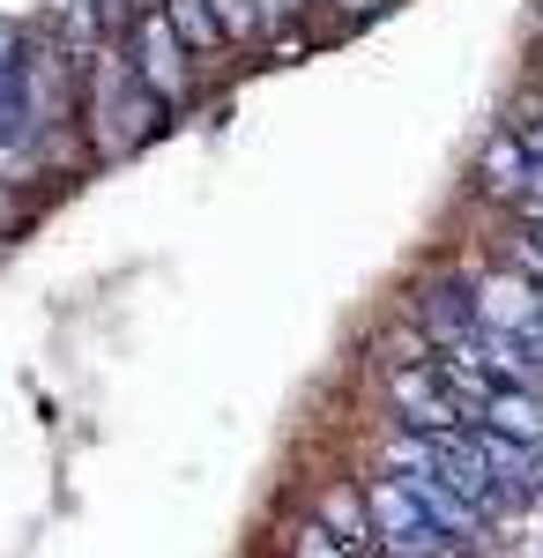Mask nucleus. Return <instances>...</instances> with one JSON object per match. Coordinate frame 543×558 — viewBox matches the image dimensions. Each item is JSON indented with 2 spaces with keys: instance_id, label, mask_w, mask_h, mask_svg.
Listing matches in <instances>:
<instances>
[{
  "instance_id": "nucleus-12",
  "label": "nucleus",
  "mask_w": 543,
  "mask_h": 558,
  "mask_svg": "<svg viewBox=\"0 0 543 558\" xmlns=\"http://www.w3.org/2000/svg\"><path fill=\"white\" fill-rule=\"evenodd\" d=\"M283 551H291V558H358L350 544H342V536H328L321 521H298L291 536H283Z\"/></svg>"
},
{
  "instance_id": "nucleus-8",
  "label": "nucleus",
  "mask_w": 543,
  "mask_h": 558,
  "mask_svg": "<svg viewBox=\"0 0 543 558\" xmlns=\"http://www.w3.org/2000/svg\"><path fill=\"white\" fill-rule=\"evenodd\" d=\"M476 194L499 202V209H514V202L529 194V149H521L514 128H499L492 142H484V157H476Z\"/></svg>"
},
{
  "instance_id": "nucleus-6",
  "label": "nucleus",
  "mask_w": 543,
  "mask_h": 558,
  "mask_svg": "<svg viewBox=\"0 0 543 558\" xmlns=\"http://www.w3.org/2000/svg\"><path fill=\"white\" fill-rule=\"evenodd\" d=\"M410 320H418V328H424V336H432L439 350L469 343V328H476V305H469V276H461V283L432 276V283L418 291V313H410Z\"/></svg>"
},
{
  "instance_id": "nucleus-18",
  "label": "nucleus",
  "mask_w": 543,
  "mask_h": 558,
  "mask_svg": "<svg viewBox=\"0 0 543 558\" xmlns=\"http://www.w3.org/2000/svg\"><path fill=\"white\" fill-rule=\"evenodd\" d=\"M536 305H543V283H536Z\"/></svg>"
},
{
  "instance_id": "nucleus-11",
  "label": "nucleus",
  "mask_w": 543,
  "mask_h": 558,
  "mask_svg": "<svg viewBox=\"0 0 543 558\" xmlns=\"http://www.w3.org/2000/svg\"><path fill=\"white\" fill-rule=\"evenodd\" d=\"M373 350L387 357V373H402V365H432V357H439V343L424 336L418 320H395V328H387V336H379Z\"/></svg>"
},
{
  "instance_id": "nucleus-14",
  "label": "nucleus",
  "mask_w": 543,
  "mask_h": 558,
  "mask_svg": "<svg viewBox=\"0 0 543 558\" xmlns=\"http://www.w3.org/2000/svg\"><path fill=\"white\" fill-rule=\"evenodd\" d=\"M506 268L529 276V283H543V223H521V231L506 239Z\"/></svg>"
},
{
  "instance_id": "nucleus-13",
  "label": "nucleus",
  "mask_w": 543,
  "mask_h": 558,
  "mask_svg": "<svg viewBox=\"0 0 543 558\" xmlns=\"http://www.w3.org/2000/svg\"><path fill=\"white\" fill-rule=\"evenodd\" d=\"M313 8H321V0H253V15H261V45L283 38V31H298Z\"/></svg>"
},
{
  "instance_id": "nucleus-17",
  "label": "nucleus",
  "mask_w": 543,
  "mask_h": 558,
  "mask_svg": "<svg viewBox=\"0 0 543 558\" xmlns=\"http://www.w3.org/2000/svg\"><path fill=\"white\" fill-rule=\"evenodd\" d=\"M268 52H276V60H298V52H305V31H283V38H268Z\"/></svg>"
},
{
  "instance_id": "nucleus-5",
  "label": "nucleus",
  "mask_w": 543,
  "mask_h": 558,
  "mask_svg": "<svg viewBox=\"0 0 543 558\" xmlns=\"http://www.w3.org/2000/svg\"><path fill=\"white\" fill-rule=\"evenodd\" d=\"M313 521L328 529V536H342L358 558H379V536H373V507H365V484H350V476H335V484H321V499H313Z\"/></svg>"
},
{
  "instance_id": "nucleus-15",
  "label": "nucleus",
  "mask_w": 543,
  "mask_h": 558,
  "mask_svg": "<svg viewBox=\"0 0 543 558\" xmlns=\"http://www.w3.org/2000/svg\"><path fill=\"white\" fill-rule=\"evenodd\" d=\"M216 23H224V38L231 45H261V15H253V0H209Z\"/></svg>"
},
{
  "instance_id": "nucleus-10",
  "label": "nucleus",
  "mask_w": 543,
  "mask_h": 558,
  "mask_svg": "<svg viewBox=\"0 0 543 558\" xmlns=\"http://www.w3.org/2000/svg\"><path fill=\"white\" fill-rule=\"evenodd\" d=\"M165 15H171V31L186 38V52H224V45H231L209 0H165Z\"/></svg>"
},
{
  "instance_id": "nucleus-1",
  "label": "nucleus",
  "mask_w": 543,
  "mask_h": 558,
  "mask_svg": "<svg viewBox=\"0 0 543 558\" xmlns=\"http://www.w3.org/2000/svg\"><path fill=\"white\" fill-rule=\"evenodd\" d=\"M75 97H83V128H89V149L97 157H126V149H142L149 134H157V97L134 83V60H126V45H97L75 60Z\"/></svg>"
},
{
  "instance_id": "nucleus-7",
  "label": "nucleus",
  "mask_w": 543,
  "mask_h": 558,
  "mask_svg": "<svg viewBox=\"0 0 543 558\" xmlns=\"http://www.w3.org/2000/svg\"><path fill=\"white\" fill-rule=\"evenodd\" d=\"M476 432V454L492 462V476H499V492L521 507V499H536L543 492V447H529V439H506V432H484V425H469Z\"/></svg>"
},
{
  "instance_id": "nucleus-4",
  "label": "nucleus",
  "mask_w": 543,
  "mask_h": 558,
  "mask_svg": "<svg viewBox=\"0 0 543 558\" xmlns=\"http://www.w3.org/2000/svg\"><path fill=\"white\" fill-rule=\"evenodd\" d=\"M387 402H395V425H410V432H455V425H469L461 402L447 395V380H439L432 365H402V373H387Z\"/></svg>"
},
{
  "instance_id": "nucleus-2",
  "label": "nucleus",
  "mask_w": 543,
  "mask_h": 558,
  "mask_svg": "<svg viewBox=\"0 0 543 558\" xmlns=\"http://www.w3.org/2000/svg\"><path fill=\"white\" fill-rule=\"evenodd\" d=\"M126 60H134V83L149 89L157 105H186L194 97V52L171 31L165 0H149V8L126 15Z\"/></svg>"
},
{
  "instance_id": "nucleus-3",
  "label": "nucleus",
  "mask_w": 543,
  "mask_h": 558,
  "mask_svg": "<svg viewBox=\"0 0 543 558\" xmlns=\"http://www.w3.org/2000/svg\"><path fill=\"white\" fill-rule=\"evenodd\" d=\"M469 305H476V328H499V336H536L543 328L536 283L514 276V268H476L469 276Z\"/></svg>"
},
{
  "instance_id": "nucleus-16",
  "label": "nucleus",
  "mask_w": 543,
  "mask_h": 558,
  "mask_svg": "<svg viewBox=\"0 0 543 558\" xmlns=\"http://www.w3.org/2000/svg\"><path fill=\"white\" fill-rule=\"evenodd\" d=\"M335 15H350V23H365V15H379V8H387V0H328Z\"/></svg>"
},
{
  "instance_id": "nucleus-9",
  "label": "nucleus",
  "mask_w": 543,
  "mask_h": 558,
  "mask_svg": "<svg viewBox=\"0 0 543 558\" xmlns=\"http://www.w3.org/2000/svg\"><path fill=\"white\" fill-rule=\"evenodd\" d=\"M469 425L484 432H506V439H529V447H543V395L536 387H492L476 410H469Z\"/></svg>"
}]
</instances>
